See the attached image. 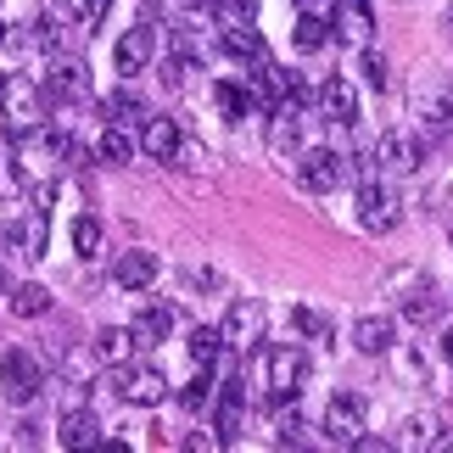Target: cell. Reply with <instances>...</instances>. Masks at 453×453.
<instances>
[{
  "label": "cell",
  "mask_w": 453,
  "mask_h": 453,
  "mask_svg": "<svg viewBox=\"0 0 453 453\" xmlns=\"http://www.w3.org/2000/svg\"><path fill=\"white\" fill-rule=\"evenodd\" d=\"M330 28H336V40H342V45L364 50V45H370V34H375V12H370V0H336V17H330Z\"/></svg>",
  "instance_id": "15"
},
{
  "label": "cell",
  "mask_w": 453,
  "mask_h": 453,
  "mask_svg": "<svg viewBox=\"0 0 453 453\" xmlns=\"http://www.w3.org/2000/svg\"><path fill=\"white\" fill-rule=\"evenodd\" d=\"M442 358H453V330H448V336H442Z\"/></svg>",
  "instance_id": "41"
},
{
  "label": "cell",
  "mask_w": 453,
  "mask_h": 453,
  "mask_svg": "<svg viewBox=\"0 0 453 453\" xmlns=\"http://www.w3.org/2000/svg\"><path fill=\"white\" fill-rule=\"evenodd\" d=\"M330 40H336V28H330V17H319V12H297V28H291V45H297L303 57H313V50H325Z\"/></svg>",
  "instance_id": "23"
},
{
  "label": "cell",
  "mask_w": 453,
  "mask_h": 453,
  "mask_svg": "<svg viewBox=\"0 0 453 453\" xmlns=\"http://www.w3.org/2000/svg\"><path fill=\"white\" fill-rule=\"evenodd\" d=\"M12 313H17V319H45V313H50V291L45 286H17L12 291Z\"/></svg>",
  "instance_id": "31"
},
{
  "label": "cell",
  "mask_w": 453,
  "mask_h": 453,
  "mask_svg": "<svg viewBox=\"0 0 453 453\" xmlns=\"http://www.w3.org/2000/svg\"><path fill=\"white\" fill-rule=\"evenodd\" d=\"M347 173H353V163H347L342 151H303L297 157V185L313 190V196H330L336 185H347Z\"/></svg>",
  "instance_id": "5"
},
{
  "label": "cell",
  "mask_w": 453,
  "mask_h": 453,
  "mask_svg": "<svg viewBox=\"0 0 453 453\" xmlns=\"http://www.w3.org/2000/svg\"><path fill=\"white\" fill-rule=\"evenodd\" d=\"M101 112H107V124H124V129H129V124H146V118H151L146 101L134 96V90H112L107 101H101Z\"/></svg>",
  "instance_id": "25"
},
{
  "label": "cell",
  "mask_w": 453,
  "mask_h": 453,
  "mask_svg": "<svg viewBox=\"0 0 453 453\" xmlns=\"http://www.w3.org/2000/svg\"><path fill=\"white\" fill-rule=\"evenodd\" d=\"M397 219H403V202H397V190L380 185V180H364V185H358V224H364V230L387 235V230H397Z\"/></svg>",
  "instance_id": "6"
},
{
  "label": "cell",
  "mask_w": 453,
  "mask_h": 453,
  "mask_svg": "<svg viewBox=\"0 0 453 453\" xmlns=\"http://www.w3.org/2000/svg\"><path fill=\"white\" fill-rule=\"evenodd\" d=\"M57 442H62V448H96V442H101V420H96L90 409H62Z\"/></svg>",
  "instance_id": "21"
},
{
  "label": "cell",
  "mask_w": 453,
  "mask_h": 453,
  "mask_svg": "<svg viewBox=\"0 0 453 453\" xmlns=\"http://www.w3.org/2000/svg\"><path fill=\"white\" fill-rule=\"evenodd\" d=\"M96 163H107V168L134 163V141H129V129H124V124H107V129L96 134Z\"/></svg>",
  "instance_id": "24"
},
{
  "label": "cell",
  "mask_w": 453,
  "mask_h": 453,
  "mask_svg": "<svg viewBox=\"0 0 453 453\" xmlns=\"http://www.w3.org/2000/svg\"><path fill=\"white\" fill-rule=\"evenodd\" d=\"M45 96H50V107H79V101L90 96V73H84V62H67V57L50 62Z\"/></svg>",
  "instance_id": "11"
},
{
  "label": "cell",
  "mask_w": 453,
  "mask_h": 453,
  "mask_svg": "<svg viewBox=\"0 0 453 453\" xmlns=\"http://www.w3.org/2000/svg\"><path fill=\"white\" fill-rule=\"evenodd\" d=\"M45 107H50L45 84H34L28 73H0V112H6V124H12V129H34V124H45Z\"/></svg>",
  "instance_id": "2"
},
{
  "label": "cell",
  "mask_w": 453,
  "mask_h": 453,
  "mask_svg": "<svg viewBox=\"0 0 453 453\" xmlns=\"http://www.w3.org/2000/svg\"><path fill=\"white\" fill-rule=\"evenodd\" d=\"M141 151L151 163H180V124H173V118H146L141 124Z\"/></svg>",
  "instance_id": "18"
},
{
  "label": "cell",
  "mask_w": 453,
  "mask_h": 453,
  "mask_svg": "<svg viewBox=\"0 0 453 453\" xmlns=\"http://www.w3.org/2000/svg\"><path fill=\"white\" fill-rule=\"evenodd\" d=\"M392 336H397V325L387 319V313H364V319L353 325V347L364 358H380V353H392Z\"/></svg>",
  "instance_id": "20"
},
{
  "label": "cell",
  "mask_w": 453,
  "mask_h": 453,
  "mask_svg": "<svg viewBox=\"0 0 453 453\" xmlns=\"http://www.w3.org/2000/svg\"><path fill=\"white\" fill-rule=\"evenodd\" d=\"M134 330H141V342H146V347L168 342V330H173V308H163V303L141 308V319H134Z\"/></svg>",
  "instance_id": "30"
},
{
  "label": "cell",
  "mask_w": 453,
  "mask_h": 453,
  "mask_svg": "<svg viewBox=\"0 0 453 453\" xmlns=\"http://www.w3.org/2000/svg\"><path fill=\"white\" fill-rule=\"evenodd\" d=\"M442 303L448 297H437L431 286H420V291H409V297H403V319L409 325H437L442 319Z\"/></svg>",
  "instance_id": "29"
},
{
  "label": "cell",
  "mask_w": 453,
  "mask_h": 453,
  "mask_svg": "<svg viewBox=\"0 0 453 453\" xmlns=\"http://www.w3.org/2000/svg\"><path fill=\"white\" fill-rule=\"evenodd\" d=\"M313 101H319V118H325V124H336V129H353V124H358V90H353L342 73L325 79Z\"/></svg>",
  "instance_id": "14"
},
{
  "label": "cell",
  "mask_w": 453,
  "mask_h": 453,
  "mask_svg": "<svg viewBox=\"0 0 453 453\" xmlns=\"http://www.w3.org/2000/svg\"><path fill=\"white\" fill-rule=\"evenodd\" d=\"M224 336H230L235 353H257V342H264V303H230L224 313Z\"/></svg>",
  "instance_id": "13"
},
{
  "label": "cell",
  "mask_w": 453,
  "mask_h": 453,
  "mask_svg": "<svg viewBox=\"0 0 453 453\" xmlns=\"http://www.w3.org/2000/svg\"><path fill=\"white\" fill-rule=\"evenodd\" d=\"M448 34H453V12H448Z\"/></svg>",
  "instance_id": "44"
},
{
  "label": "cell",
  "mask_w": 453,
  "mask_h": 453,
  "mask_svg": "<svg viewBox=\"0 0 453 453\" xmlns=\"http://www.w3.org/2000/svg\"><path fill=\"white\" fill-rule=\"evenodd\" d=\"M6 40H12V34H6V23H0V45H6Z\"/></svg>",
  "instance_id": "42"
},
{
  "label": "cell",
  "mask_w": 453,
  "mask_h": 453,
  "mask_svg": "<svg viewBox=\"0 0 453 453\" xmlns=\"http://www.w3.org/2000/svg\"><path fill=\"white\" fill-rule=\"evenodd\" d=\"M190 73H196V62H190V57H168L163 62V84H168V90H185Z\"/></svg>",
  "instance_id": "38"
},
{
  "label": "cell",
  "mask_w": 453,
  "mask_h": 453,
  "mask_svg": "<svg viewBox=\"0 0 453 453\" xmlns=\"http://www.w3.org/2000/svg\"><path fill=\"white\" fill-rule=\"evenodd\" d=\"M0 392H6V403H17V409L34 403V397L45 392V370H40V358H34V353H17V347H12V353L0 358Z\"/></svg>",
  "instance_id": "3"
},
{
  "label": "cell",
  "mask_w": 453,
  "mask_h": 453,
  "mask_svg": "<svg viewBox=\"0 0 453 453\" xmlns=\"http://www.w3.org/2000/svg\"><path fill=\"white\" fill-rule=\"evenodd\" d=\"M437 431H442L437 420H409V426H403V437H397V442H403V448H437V442H442Z\"/></svg>",
  "instance_id": "36"
},
{
  "label": "cell",
  "mask_w": 453,
  "mask_h": 453,
  "mask_svg": "<svg viewBox=\"0 0 453 453\" xmlns=\"http://www.w3.org/2000/svg\"><path fill=\"white\" fill-rule=\"evenodd\" d=\"M112 392L124 397V403H134V409H151V403L168 397V380H163L157 364H118V370H112Z\"/></svg>",
  "instance_id": "4"
},
{
  "label": "cell",
  "mask_w": 453,
  "mask_h": 453,
  "mask_svg": "<svg viewBox=\"0 0 453 453\" xmlns=\"http://www.w3.org/2000/svg\"><path fill=\"white\" fill-rule=\"evenodd\" d=\"M257 387H264L269 403H291L303 387H308V353L297 342H274V347H257Z\"/></svg>",
  "instance_id": "1"
},
{
  "label": "cell",
  "mask_w": 453,
  "mask_h": 453,
  "mask_svg": "<svg viewBox=\"0 0 453 453\" xmlns=\"http://www.w3.org/2000/svg\"><path fill=\"white\" fill-rule=\"evenodd\" d=\"M0 291H6V274H0Z\"/></svg>",
  "instance_id": "45"
},
{
  "label": "cell",
  "mask_w": 453,
  "mask_h": 453,
  "mask_svg": "<svg viewBox=\"0 0 453 453\" xmlns=\"http://www.w3.org/2000/svg\"><path fill=\"white\" fill-rule=\"evenodd\" d=\"M28 190V168H23V151H12V146H0V196L17 202Z\"/></svg>",
  "instance_id": "28"
},
{
  "label": "cell",
  "mask_w": 453,
  "mask_h": 453,
  "mask_svg": "<svg viewBox=\"0 0 453 453\" xmlns=\"http://www.w3.org/2000/svg\"><path fill=\"white\" fill-rule=\"evenodd\" d=\"M180 403L185 409H207V403H213V370H207V364H196V380L180 392Z\"/></svg>",
  "instance_id": "35"
},
{
  "label": "cell",
  "mask_w": 453,
  "mask_h": 453,
  "mask_svg": "<svg viewBox=\"0 0 453 453\" xmlns=\"http://www.w3.org/2000/svg\"><path fill=\"white\" fill-rule=\"evenodd\" d=\"M196 6H207V12H213V6H219V0H196Z\"/></svg>",
  "instance_id": "43"
},
{
  "label": "cell",
  "mask_w": 453,
  "mask_h": 453,
  "mask_svg": "<svg viewBox=\"0 0 453 453\" xmlns=\"http://www.w3.org/2000/svg\"><path fill=\"white\" fill-rule=\"evenodd\" d=\"M303 414L297 409H286V403H274V442H280V448H297L303 442Z\"/></svg>",
  "instance_id": "34"
},
{
  "label": "cell",
  "mask_w": 453,
  "mask_h": 453,
  "mask_svg": "<svg viewBox=\"0 0 453 453\" xmlns=\"http://www.w3.org/2000/svg\"><path fill=\"white\" fill-rule=\"evenodd\" d=\"M241 420H247V403H241V397H224V409H219V448L241 442Z\"/></svg>",
  "instance_id": "33"
},
{
  "label": "cell",
  "mask_w": 453,
  "mask_h": 453,
  "mask_svg": "<svg viewBox=\"0 0 453 453\" xmlns=\"http://www.w3.org/2000/svg\"><path fill=\"white\" fill-rule=\"evenodd\" d=\"M151 62H157V28H151V23H134V28L118 34V45H112V67H118L124 79L146 73Z\"/></svg>",
  "instance_id": "8"
},
{
  "label": "cell",
  "mask_w": 453,
  "mask_h": 453,
  "mask_svg": "<svg viewBox=\"0 0 453 453\" xmlns=\"http://www.w3.org/2000/svg\"><path fill=\"white\" fill-rule=\"evenodd\" d=\"M141 330H134V325H107V330H101V336H96V358H107L112 364V370H118V364H134V353H141Z\"/></svg>",
  "instance_id": "19"
},
{
  "label": "cell",
  "mask_w": 453,
  "mask_h": 453,
  "mask_svg": "<svg viewBox=\"0 0 453 453\" xmlns=\"http://www.w3.org/2000/svg\"><path fill=\"white\" fill-rule=\"evenodd\" d=\"M157 252H118L112 257V286H124V291H146V286H157Z\"/></svg>",
  "instance_id": "16"
},
{
  "label": "cell",
  "mask_w": 453,
  "mask_h": 453,
  "mask_svg": "<svg viewBox=\"0 0 453 453\" xmlns=\"http://www.w3.org/2000/svg\"><path fill=\"white\" fill-rule=\"evenodd\" d=\"M185 347H190V358H196V364H207V370H213V364H219V353L230 347V336H224V325H219V330H213V325H196Z\"/></svg>",
  "instance_id": "26"
},
{
  "label": "cell",
  "mask_w": 453,
  "mask_h": 453,
  "mask_svg": "<svg viewBox=\"0 0 453 453\" xmlns=\"http://www.w3.org/2000/svg\"><path fill=\"white\" fill-rule=\"evenodd\" d=\"M426 163V141L420 134H380L375 141V168H387V173H414Z\"/></svg>",
  "instance_id": "12"
},
{
  "label": "cell",
  "mask_w": 453,
  "mask_h": 453,
  "mask_svg": "<svg viewBox=\"0 0 453 453\" xmlns=\"http://www.w3.org/2000/svg\"><path fill=\"white\" fill-rule=\"evenodd\" d=\"M219 45H224V57H235V62H269V45H264V34L252 28V17H224L219 23Z\"/></svg>",
  "instance_id": "10"
},
{
  "label": "cell",
  "mask_w": 453,
  "mask_h": 453,
  "mask_svg": "<svg viewBox=\"0 0 453 453\" xmlns=\"http://www.w3.org/2000/svg\"><path fill=\"white\" fill-rule=\"evenodd\" d=\"M420 129H426V141H442V134H453V84L420 90Z\"/></svg>",
  "instance_id": "17"
},
{
  "label": "cell",
  "mask_w": 453,
  "mask_h": 453,
  "mask_svg": "<svg viewBox=\"0 0 453 453\" xmlns=\"http://www.w3.org/2000/svg\"><path fill=\"white\" fill-rule=\"evenodd\" d=\"M364 414H370V403H364L358 392H336L330 409H325V437L342 442V448H353L364 437Z\"/></svg>",
  "instance_id": "9"
},
{
  "label": "cell",
  "mask_w": 453,
  "mask_h": 453,
  "mask_svg": "<svg viewBox=\"0 0 453 453\" xmlns=\"http://www.w3.org/2000/svg\"><path fill=\"white\" fill-rule=\"evenodd\" d=\"M247 84H252V101H257V112H280V107H291V96L303 90V84L291 79L280 62H257L252 73H247Z\"/></svg>",
  "instance_id": "7"
},
{
  "label": "cell",
  "mask_w": 453,
  "mask_h": 453,
  "mask_svg": "<svg viewBox=\"0 0 453 453\" xmlns=\"http://www.w3.org/2000/svg\"><path fill=\"white\" fill-rule=\"evenodd\" d=\"M112 0H57V23L73 28V34H96L101 17H107Z\"/></svg>",
  "instance_id": "22"
},
{
  "label": "cell",
  "mask_w": 453,
  "mask_h": 453,
  "mask_svg": "<svg viewBox=\"0 0 453 453\" xmlns=\"http://www.w3.org/2000/svg\"><path fill=\"white\" fill-rule=\"evenodd\" d=\"M185 286H190V291H213V286H219V274H213V269H190V274H185Z\"/></svg>",
  "instance_id": "40"
},
{
  "label": "cell",
  "mask_w": 453,
  "mask_h": 453,
  "mask_svg": "<svg viewBox=\"0 0 453 453\" xmlns=\"http://www.w3.org/2000/svg\"><path fill=\"white\" fill-rule=\"evenodd\" d=\"M101 241H107L101 219H96V213H79V219H73V252H79V257H96Z\"/></svg>",
  "instance_id": "32"
},
{
  "label": "cell",
  "mask_w": 453,
  "mask_h": 453,
  "mask_svg": "<svg viewBox=\"0 0 453 453\" xmlns=\"http://www.w3.org/2000/svg\"><path fill=\"white\" fill-rule=\"evenodd\" d=\"M219 112L224 118H247V112H257V101H252V84H241V79H219Z\"/></svg>",
  "instance_id": "27"
},
{
  "label": "cell",
  "mask_w": 453,
  "mask_h": 453,
  "mask_svg": "<svg viewBox=\"0 0 453 453\" xmlns=\"http://www.w3.org/2000/svg\"><path fill=\"white\" fill-rule=\"evenodd\" d=\"M291 325H297L303 336H325V319H319L313 308H297V313H291Z\"/></svg>",
  "instance_id": "39"
},
{
  "label": "cell",
  "mask_w": 453,
  "mask_h": 453,
  "mask_svg": "<svg viewBox=\"0 0 453 453\" xmlns=\"http://www.w3.org/2000/svg\"><path fill=\"white\" fill-rule=\"evenodd\" d=\"M358 73H364V84H370V90H387V57H380V50H370V45H364V57H358Z\"/></svg>",
  "instance_id": "37"
}]
</instances>
